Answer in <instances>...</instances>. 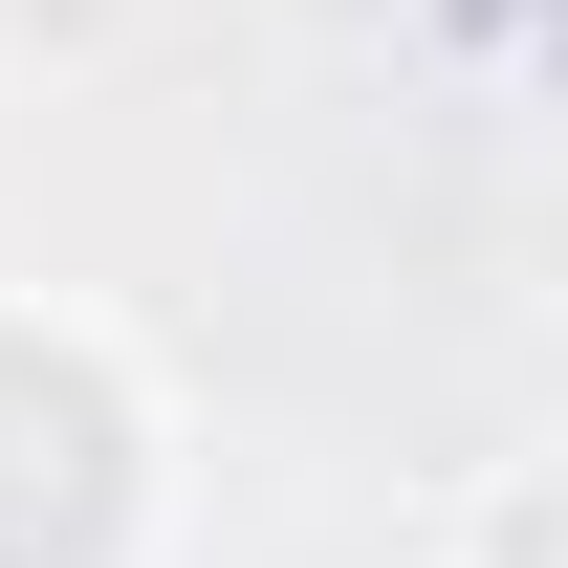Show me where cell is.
<instances>
[{"instance_id":"6da1fadb","label":"cell","mask_w":568,"mask_h":568,"mask_svg":"<svg viewBox=\"0 0 568 568\" xmlns=\"http://www.w3.org/2000/svg\"><path fill=\"white\" fill-rule=\"evenodd\" d=\"M459 568H547V459H481V503H459Z\"/></svg>"},{"instance_id":"7a4b0ae2","label":"cell","mask_w":568,"mask_h":568,"mask_svg":"<svg viewBox=\"0 0 568 568\" xmlns=\"http://www.w3.org/2000/svg\"><path fill=\"white\" fill-rule=\"evenodd\" d=\"M132 22H153V0H0V44H22V67H110Z\"/></svg>"}]
</instances>
